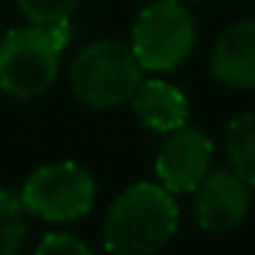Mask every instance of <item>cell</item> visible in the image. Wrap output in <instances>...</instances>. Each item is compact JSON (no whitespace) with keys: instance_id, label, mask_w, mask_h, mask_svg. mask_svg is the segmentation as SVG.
<instances>
[{"instance_id":"cell-1","label":"cell","mask_w":255,"mask_h":255,"mask_svg":"<svg viewBox=\"0 0 255 255\" xmlns=\"http://www.w3.org/2000/svg\"><path fill=\"white\" fill-rule=\"evenodd\" d=\"M178 228V209L162 184L140 181L124 189L105 220V247L118 255H148Z\"/></svg>"},{"instance_id":"cell-2","label":"cell","mask_w":255,"mask_h":255,"mask_svg":"<svg viewBox=\"0 0 255 255\" xmlns=\"http://www.w3.org/2000/svg\"><path fill=\"white\" fill-rule=\"evenodd\" d=\"M69 22L14 28L0 41V88L17 99L44 94L58 77Z\"/></svg>"},{"instance_id":"cell-3","label":"cell","mask_w":255,"mask_h":255,"mask_svg":"<svg viewBox=\"0 0 255 255\" xmlns=\"http://www.w3.org/2000/svg\"><path fill=\"white\" fill-rule=\"evenodd\" d=\"M72 91L88 107H118L143 83V66L132 47L121 41H94L72 63Z\"/></svg>"},{"instance_id":"cell-4","label":"cell","mask_w":255,"mask_h":255,"mask_svg":"<svg viewBox=\"0 0 255 255\" xmlns=\"http://www.w3.org/2000/svg\"><path fill=\"white\" fill-rule=\"evenodd\" d=\"M192 47V14L178 0H156L145 6L132 28V52L148 72H170L181 66Z\"/></svg>"},{"instance_id":"cell-5","label":"cell","mask_w":255,"mask_h":255,"mask_svg":"<svg viewBox=\"0 0 255 255\" xmlns=\"http://www.w3.org/2000/svg\"><path fill=\"white\" fill-rule=\"evenodd\" d=\"M96 198V184L77 162H52L25 181L22 200L25 211L50 222H69L88 214Z\"/></svg>"},{"instance_id":"cell-6","label":"cell","mask_w":255,"mask_h":255,"mask_svg":"<svg viewBox=\"0 0 255 255\" xmlns=\"http://www.w3.org/2000/svg\"><path fill=\"white\" fill-rule=\"evenodd\" d=\"M214 145L198 129L178 127L156 154V176L167 192H192L206 178Z\"/></svg>"},{"instance_id":"cell-7","label":"cell","mask_w":255,"mask_h":255,"mask_svg":"<svg viewBox=\"0 0 255 255\" xmlns=\"http://www.w3.org/2000/svg\"><path fill=\"white\" fill-rule=\"evenodd\" d=\"M250 189L236 173L217 170L195 187V220L209 233L233 231L247 217Z\"/></svg>"},{"instance_id":"cell-8","label":"cell","mask_w":255,"mask_h":255,"mask_svg":"<svg viewBox=\"0 0 255 255\" xmlns=\"http://www.w3.org/2000/svg\"><path fill=\"white\" fill-rule=\"evenodd\" d=\"M211 74L231 88H255V19L231 25L211 52Z\"/></svg>"},{"instance_id":"cell-9","label":"cell","mask_w":255,"mask_h":255,"mask_svg":"<svg viewBox=\"0 0 255 255\" xmlns=\"http://www.w3.org/2000/svg\"><path fill=\"white\" fill-rule=\"evenodd\" d=\"M132 110L154 132H173L189 118L187 96L165 80H143L132 96Z\"/></svg>"},{"instance_id":"cell-10","label":"cell","mask_w":255,"mask_h":255,"mask_svg":"<svg viewBox=\"0 0 255 255\" xmlns=\"http://www.w3.org/2000/svg\"><path fill=\"white\" fill-rule=\"evenodd\" d=\"M231 167L247 187H255V113L236 116L225 134Z\"/></svg>"},{"instance_id":"cell-11","label":"cell","mask_w":255,"mask_h":255,"mask_svg":"<svg viewBox=\"0 0 255 255\" xmlns=\"http://www.w3.org/2000/svg\"><path fill=\"white\" fill-rule=\"evenodd\" d=\"M25 206L17 195L0 189V255H11L25 242Z\"/></svg>"},{"instance_id":"cell-12","label":"cell","mask_w":255,"mask_h":255,"mask_svg":"<svg viewBox=\"0 0 255 255\" xmlns=\"http://www.w3.org/2000/svg\"><path fill=\"white\" fill-rule=\"evenodd\" d=\"M17 6L33 25H61L69 22L77 0H17Z\"/></svg>"},{"instance_id":"cell-13","label":"cell","mask_w":255,"mask_h":255,"mask_svg":"<svg viewBox=\"0 0 255 255\" xmlns=\"http://www.w3.org/2000/svg\"><path fill=\"white\" fill-rule=\"evenodd\" d=\"M36 253H39V255H44V253H91V250H88V244L80 242L74 233L52 231V233H47V236L39 242Z\"/></svg>"}]
</instances>
